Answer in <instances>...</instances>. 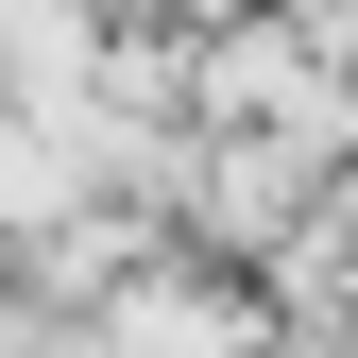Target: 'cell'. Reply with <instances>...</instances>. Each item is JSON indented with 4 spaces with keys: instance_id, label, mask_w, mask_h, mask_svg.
<instances>
[{
    "instance_id": "6da1fadb",
    "label": "cell",
    "mask_w": 358,
    "mask_h": 358,
    "mask_svg": "<svg viewBox=\"0 0 358 358\" xmlns=\"http://www.w3.org/2000/svg\"><path fill=\"white\" fill-rule=\"evenodd\" d=\"M307 188H324V171H307L290 137H205V154H171V205H188L222 256H273L290 222H307Z\"/></svg>"
},
{
    "instance_id": "7a4b0ae2",
    "label": "cell",
    "mask_w": 358,
    "mask_h": 358,
    "mask_svg": "<svg viewBox=\"0 0 358 358\" xmlns=\"http://www.w3.org/2000/svg\"><path fill=\"white\" fill-rule=\"evenodd\" d=\"M85 358H256V307L154 256V273H120V290H103V341H85Z\"/></svg>"
},
{
    "instance_id": "3957f363",
    "label": "cell",
    "mask_w": 358,
    "mask_h": 358,
    "mask_svg": "<svg viewBox=\"0 0 358 358\" xmlns=\"http://www.w3.org/2000/svg\"><path fill=\"white\" fill-rule=\"evenodd\" d=\"M171 17H239V0H171Z\"/></svg>"
}]
</instances>
